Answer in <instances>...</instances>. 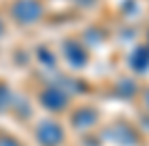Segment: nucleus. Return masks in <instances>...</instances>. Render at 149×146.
<instances>
[{"instance_id": "nucleus-1", "label": "nucleus", "mask_w": 149, "mask_h": 146, "mask_svg": "<svg viewBox=\"0 0 149 146\" xmlns=\"http://www.w3.org/2000/svg\"><path fill=\"white\" fill-rule=\"evenodd\" d=\"M36 137L45 146H54L56 142L61 139V130H59V126H54V124H43V128L36 130Z\"/></svg>"}]
</instances>
